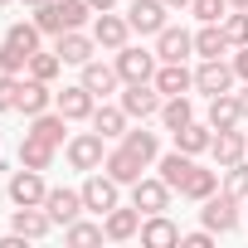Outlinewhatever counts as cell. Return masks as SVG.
Instances as JSON below:
<instances>
[{"mask_svg": "<svg viewBox=\"0 0 248 248\" xmlns=\"http://www.w3.org/2000/svg\"><path fill=\"white\" fill-rule=\"evenodd\" d=\"M25 5H44V0H25Z\"/></svg>", "mask_w": 248, "mask_h": 248, "instance_id": "48", "label": "cell"}, {"mask_svg": "<svg viewBox=\"0 0 248 248\" xmlns=\"http://www.w3.org/2000/svg\"><path fill=\"white\" fill-rule=\"evenodd\" d=\"M190 170H195V161H190V156H185V151H180V146H175V151H170V156H161V180H166V185H170V190H180V185H185V175H190Z\"/></svg>", "mask_w": 248, "mask_h": 248, "instance_id": "31", "label": "cell"}, {"mask_svg": "<svg viewBox=\"0 0 248 248\" xmlns=\"http://www.w3.org/2000/svg\"><path fill=\"white\" fill-rule=\"evenodd\" d=\"M209 151H214V161H219V166H233V161H243V156H248V137H243V132H233V127H229V132H214Z\"/></svg>", "mask_w": 248, "mask_h": 248, "instance_id": "21", "label": "cell"}, {"mask_svg": "<svg viewBox=\"0 0 248 248\" xmlns=\"http://www.w3.org/2000/svg\"><path fill=\"white\" fill-rule=\"evenodd\" d=\"M49 107H54V93H49V83H39V78L20 83V107H15V112H25V117H39V112H49Z\"/></svg>", "mask_w": 248, "mask_h": 248, "instance_id": "22", "label": "cell"}, {"mask_svg": "<svg viewBox=\"0 0 248 248\" xmlns=\"http://www.w3.org/2000/svg\"><path fill=\"white\" fill-rule=\"evenodd\" d=\"M44 195H49V185H44L39 170L25 166V170L10 175V200H15V204H44Z\"/></svg>", "mask_w": 248, "mask_h": 248, "instance_id": "14", "label": "cell"}, {"mask_svg": "<svg viewBox=\"0 0 248 248\" xmlns=\"http://www.w3.org/2000/svg\"><path fill=\"white\" fill-rule=\"evenodd\" d=\"M0 5H5V0H0Z\"/></svg>", "mask_w": 248, "mask_h": 248, "instance_id": "49", "label": "cell"}, {"mask_svg": "<svg viewBox=\"0 0 248 248\" xmlns=\"http://www.w3.org/2000/svg\"><path fill=\"white\" fill-rule=\"evenodd\" d=\"M238 122H243V112H238V97L233 93L209 97V127L214 132H229V127H238Z\"/></svg>", "mask_w": 248, "mask_h": 248, "instance_id": "23", "label": "cell"}, {"mask_svg": "<svg viewBox=\"0 0 248 248\" xmlns=\"http://www.w3.org/2000/svg\"><path fill=\"white\" fill-rule=\"evenodd\" d=\"M156 88H161V97H185L190 88H195V73L185 68V63H161L156 68V78H151Z\"/></svg>", "mask_w": 248, "mask_h": 248, "instance_id": "18", "label": "cell"}, {"mask_svg": "<svg viewBox=\"0 0 248 248\" xmlns=\"http://www.w3.org/2000/svg\"><path fill=\"white\" fill-rule=\"evenodd\" d=\"M161 122H166L170 132H180L185 122H195V107H190V97H166V102H161Z\"/></svg>", "mask_w": 248, "mask_h": 248, "instance_id": "32", "label": "cell"}, {"mask_svg": "<svg viewBox=\"0 0 248 248\" xmlns=\"http://www.w3.org/2000/svg\"><path fill=\"white\" fill-rule=\"evenodd\" d=\"M224 190H229V195H238V200H248V161L224 166Z\"/></svg>", "mask_w": 248, "mask_h": 248, "instance_id": "36", "label": "cell"}, {"mask_svg": "<svg viewBox=\"0 0 248 248\" xmlns=\"http://www.w3.org/2000/svg\"><path fill=\"white\" fill-rule=\"evenodd\" d=\"M190 49H195V34H185V30H170V25H166V30L156 34V59H161V63H185Z\"/></svg>", "mask_w": 248, "mask_h": 248, "instance_id": "13", "label": "cell"}, {"mask_svg": "<svg viewBox=\"0 0 248 248\" xmlns=\"http://www.w3.org/2000/svg\"><path fill=\"white\" fill-rule=\"evenodd\" d=\"M39 34H44L39 25H10V30H5V44H15V49H25V54L34 59V54H39Z\"/></svg>", "mask_w": 248, "mask_h": 248, "instance_id": "34", "label": "cell"}, {"mask_svg": "<svg viewBox=\"0 0 248 248\" xmlns=\"http://www.w3.org/2000/svg\"><path fill=\"white\" fill-rule=\"evenodd\" d=\"M63 132H68V117H63V112H39V117L30 122V137L54 141V146H63Z\"/></svg>", "mask_w": 248, "mask_h": 248, "instance_id": "27", "label": "cell"}, {"mask_svg": "<svg viewBox=\"0 0 248 248\" xmlns=\"http://www.w3.org/2000/svg\"><path fill=\"white\" fill-rule=\"evenodd\" d=\"M141 243H146V248H170V243H180V229H175L166 214H151V219L141 224Z\"/></svg>", "mask_w": 248, "mask_h": 248, "instance_id": "26", "label": "cell"}, {"mask_svg": "<svg viewBox=\"0 0 248 248\" xmlns=\"http://www.w3.org/2000/svg\"><path fill=\"white\" fill-rule=\"evenodd\" d=\"M54 107H59L68 122H93V107H97V97H93L83 83H73V88H59V93H54Z\"/></svg>", "mask_w": 248, "mask_h": 248, "instance_id": "7", "label": "cell"}, {"mask_svg": "<svg viewBox=\"0 0 248 248\" xmlns=\"http://www.w3.org/2000/svg\"><path fill=\"white\" fill-rule=\"evenodd\" d=\"M15 107H20V78L0 73V112H15Z\"/></svg>", "mask_w": 248, "mask_h": 248, "instance_id": "41", "label": "cell"}, {"mask_svg": "<svg viewBox=\"0 0 248 248\" xmlns=\"http://www.w3.org/2000/svg\"><path fill=\"white\" fill-rule=\"evenodd\" d=\"M122 107H127V117H156L161 112V88L156 83H127Z\"/></svg>", "mask_w": 248, "mask_h": 248, "instance_id": "10", "label": "cell"}, {"mask_svg": "<svg viewBox=\"0 0 248 248\" xmlns=\"http://www.w3.org/2000/svg\"><path fill=\"white\" fill-rule=\"evenodd\" d=\"M233 73H238V78H243V83H248V44H243V54H238V59H233Z\"/></svg>", "mask_w": 248, "mask_h": 248, "instance_id": "43", "label": "cell"}, {"mask_svg": "<svg viewBox=\"0 0 248 248\" xmlns=\"http://www.w3.org/2000/svg\"><path fill=\"white\" fill-rule=\"evenodd\" d=\"M117 83H122L117 63H97V59H88V63H83V88H88L93 97H107V93H117Z\"/></svg>", "mask_w": 248, "mask_h": 248, "instance_id": "17", "label": "cell"}, {"mask_svg": "<svg viewBox=\"0 0 248 248\" xmlns=\"http://www.w3.org/2000/svg\"><path fill=\"white\" fill-rule=\"evenodd\" d=\"M44 209H49V219H54V224H63V229H68L88 204H83V190H49V195H44Z\"/></svg>", "mask_w": 248, "mask_h": 248, "instance_id": "12", "label": "cell"}, {"mask_svg": "<svg viewBox=\"0 0 248 248\" xmlns=\"http://www.w3.org/2000/svg\"><path fill=\"white\" fill-rule=\"evenodd\" d=\"M102 141H107L102 132H78V137H68V146H63L68 166H73V170H102V161H107Z\"/></svg>", "mask_w": 248, "mask_h": 248, "instance_id": "2", "label": "cell"}, {"mask_svg": "<svg viewBox=\"0 0 248 248\" xmlns=\"http://www.w3.org/2000/svg\"><path fill=\"white\" fill-rule=\"evenodd\" d=\"M25 68H30V54H25V49H15V44H0V73H15V78H20Z\"/></svg>", "mask_w": 248, "mask_h": 248, "instance_id": "38", "label": "cell"}, {"mask_svg": "<svg viewBox=\"0 0 248 248\" xmlns=\"http://www.w3.org/2000/svg\"><path fill=\"white\" fill-rule=\"evenodd\" d=\"M166 15H170L166 0H132V5H127V25L137 34H161L166 30Z\"/></svg>", "mask_w": 248, "mask_h": 248, "instance_id": "5", "label": "cell"}, {"mask_svg": "<svg viewBox=\"0 0 248 248\" xmlns=\"http://www.w3.org/2000/svg\"><path fill=\"white\" fill-rule=\"evenodd\" d=\"M229 5H233V10H248V0H229Z\"/></svg>", "mask_w": 248, "mask_h": 248, "instance_id": "47", "label": "cell"}, {"mask_svg": "<svg viewBox=\"0 0 248 248\" xmlns=\"http://www.w3.org/2000/svg\"><path fill=\"white\" fill-rule=\"evenodd\" d=\"M93 49H97L93 34H78V30H63V34H59V59H63V63H78V68H83V63L93 59Z\"/></svg>", "mask_w": 248, "mask_h": 248, "instance_id": "20", "label": "cell"}, {"mask_svg": "<svg viewBox=\"0 0 248 248\" xmlns=\"http://www.w3.org/2000/svg\"><path fill=\"white\" fill-rule=\"evenodd\" d=\"M88 15H93L88 0H44L39 15H34V25H39L44 34H63V30H78Z\"/></svg>", "mask_w": 248, "mask_h": 248, "instance_id": "1", "label": "cell"}, {"mask_svg": "<svg viewBox=\"0 0 248 248\" xmlns=\"http://www.w3.org/2000/svg\"><path fill=\"white\" fill-rule=\"evenodd\" d=\"M190 10H195L204 25H224V15H229V0H190Z\"/></svg>", "mask_w": 248, "mask_h": 248, "instance_id": "37", "label": "cell"}, {"mask_svg": "<svg viewBox=\"0 0 248 248\" xmlns=\"http://www.w3.org/2000/svg\"><path fill=\"white\" fill-rule=\"evenodd\" d=\"M195 88H200L204 97L229 93V88H233V63H224V59H204V63H200V73H195Z\"/></svg>", "mask_w": 248, "mask_h": 248, "instance_id": "8", "label": "cell"}, {"mask_svg": "<svg viewBox=\"0 0 248 248\" xmlns=\"http://www.w3.org/2000/svg\"><path fill=\"white\" fill-rule=\"evenodd\" d=\"M224 34H229V44H233V49H243V44H248V10L224 15Z\"/></svg>", "mask_w": 248, "mask_h": 248, "instance_id": "40", "label": "cell"}, {"mask_svg": "<svg viewBox=\"0 0 248 248\" xmlns=\"http://www.w3.org/2000/svg\"><path fill=\"white\" fill-rule=\"evenodd\" d=\"M132 204H137L141 214H166V209H170V185H166L161 175H141V180L132 185Z\"/></svg>", "mask_w": 248, "mask_h": 248, "instance_id": "4", "label": "cell"}, {"mask_svg": "<svg viewBox=\"0 0 248 248\" xmlns=\"http://www.w3.org/2000/svg\"><path fill=\"white\" fill-rule=\"evenodd\" d=\"M102 170H107L117 185H137V180H141V170H146V161H141L137 151H127V146H117V151H107Z\"/></svg>", "mask_w": 248, "mask_h": 248, "instance_id": "9", "label": "cell"}, {"mask_svg": "<svg viewBox=\"0 0 248 248\" xmlns=\"http://www.w3.org/2000/svg\"><path fill=\"white\" fill-rule=\"evenodd\" d=\"M122 146H127V151H137V156H141L146 166H151V161L161 156V141H156V132H141V127H137V132H127V137H122Z\"/></svg>", "mask_w": 248, "mask_h": 248, "instance_id": "33", "label": "cell"}, {"mask_svg": "<svg viewBox=\"0 0 248 248\" xmlns=\"http://www.w3.org/2000/svg\"><path fill=\"white\" fill-rule=\"evenodd\" d=\"M93 132H102V137H127V107H93Z\"/></svg>", "mask_w": 248, "mask_h": 248, "instance_id": "30", "label": "cell"}, {"mask_svg": "<svg viewBox=\"0 0 248 248\" xmlns=\"http://www.w3.org/2000/svg\"><path fill=\"white\" fill-rule=\"evenodd\" d=\"M180 243H185V248H209V243H214V229H200V233H180Z\"/></svg>", "mask_w": 248, "mask_h": 248, "instance_id": "42", "label": "cell"}, {"mask_svg": "<svg viewBox=\"0 0 248 248\" xmlns=\"http://www.w3.org/2000/svg\"><path fill=\"white\" fill-rule=\"evenodd\" d=\"M54 141H39V137H30L25 132V141H20V166H30V170H49L54 166Z\"/></svg>", "mask_w": 248, "mask_h": 248, "instance_id": "25", "label": "cell"}, {"mask_svg": "<svg viewBox=\"0 0 248 248\" xmlns=\"http://www.w3.org/2000/svg\"><path fill=\"white\" fill-rule=\"evenodd\" d=\"M88 5H93V10H112V5H117V0H88Z\"/></svg>", "mask_w": 248, "mask_h": 248, "instance_id": "45", "label": "cell"}, {"mask_svg": "<svg viewBox=\"0 0 248 248\" xmlns=\"http://www.w3.org/2000/svg\"><path fill=\"white\" fill-rule=\"evenodd\" d=\"M83 204H88L93 214H107V209H117V180H112V175H97V170H88Z\"/></svg>", "mask_w": 248, "mask_h": 248, "instance_id": "11", "label": "cell"}, {"mask_svg": "<svg viewBox=\"0 0 248 248\" xmlns=\"http://www.w3.org/2000/svg\"><path fill=\"white\" fill-rule=\"evenodd\" d=\"M214 190H219V170H200V166H195V170L185 175V185H180V195H185V200H200V204H204Z\"/></svg>", "mask_w": 248, "mask_h": 248, "instance_id": "29", "label": "cell"}, {"mask_svg": "<svg viewBox=\"0 0 248 248\" xmlns=\"http://www.w3.org/2000/svg\"><path fill=\"white\" fill-rule=\"evenodd\" d=\"M117 73H122V83H151L156 78V54H146L137 44H122L117 49Z\"/></svg>", "mask_w": 248, "mask_h": 248, "instance_id": "3", "label": "cell"}, {"mask_svg": "<svg viewBox=\"0 0 248 248\" xmlns=\"http://www.w3.org/2000/svg\"><path fill=\"white\" fill-rule=\"evenodd\" d=\"M209 141H214V127H209V122H185V127L175 132V146H180L185 156H200V151H209Z\"/></svg>", "mask_w": 248, "mask_h": 248, "instance_id": "24", "label": "cell"}, {"mask_svg": "<svg viewBox=\"0 0 248 248\" xmlns=\"http://www.w3.org/2000/svg\"><path fill=\"white\" fill-rule=\"evenodd\" d=\"M59 68H63L59 49H54V54H44V49H39V54L30 59V78H39V83H54V78H59Z\"/></svg>", "mask_w": 248, "mask_h": 248, "instance_id": "35", "label": "cell"}, {"mask_svg": "<svg viewBox=\"0 0 248 248\" xmlns=\"http://www.w3.org/2000/svg\"><path fill=\"white\" fill-rule=\"evenodd\" d=\"M107 238V229L102 224H83V219H73L68 224V243H102Z\"/></svg>", "mask_w": 248, "mask_h": 248, "instance_id": "39", "label": "cell"}, {"mask_svg": "<svg viewBox=\"0 0 248 248\" xmlns=\"http://www.w3.org/2000/svg\"><path fill=\"white\" fill-rule=\"evenodd\" d=\"M166 5H170V10H185V5H190V0H166Z\"/></svg>", "mask_w": 248, "mask_h": 248, "instance_id": "46", "label": "cell"}, {"mask_svg": "<svg viewBox=\"0 0 248 248\" xmlns=\"http://www.w3.org/2000/svg\"><path fill=\"white\" fill-rule=\"evenodd\" d=\"M233 44H229V34H224V25H204L200 34H195V54L200 59H219V54H229Z\"/></svg>", "mask_w": 248, "mask_h": 248, "instance_id": "28", "label": "cell"}, {"mask_svg": "<svg viewBox=\"0 0 248 248\" xmlns=\"http://www.w3.org/2000/svg\"><path fill=\"white\" fill-rule=\"evenodd\" d=\"M204 229H214V233H229V229H238V195H209L204 200Z\"/></svg>", "mask_w": 248, "mask_h": 248, "instance_id": "6", "label": "cell"}, {"mask_svg": "<svg viewBox=\"0 0 248 248\" xmlns=\"http://www.w3.org/2000/svg\"><path fill=\"white\" fill-rule=\"evenodd\" d=\"M127 34H132V25L122 20V15H112V10H102V15L93 20V39H97V49H122V44H127Z\"/></svg>", "mask_w": 248, "mask_h": 248, "instance_id": "16", "label": "cell"}, {"mask_svg": "<svg viewBox=\"0 0 248 248\" xmlns=\"http://www.w3.org/2000/svg\"><path fill=\"white\" fill-rule=\"evenodd\" d=\"M10 229H15V233H25V238H44V233L54 229V219H49V209H44V204H15Z\"/></svg>", "mask_w": 248, "mask_h": 248, "instance_id": "15", "label": "cell"}, {"mask_svg": "<svg viewBox=\"0 0 248 248\" xmlns=\"http://www.w3.org/2000/svg\"><path fill=\"white\" fill-rule=\"evenodd\" d=\"M102 229H107V238H117V243H127V238H137L141 233V209L132 204V209H107V219H102Z\"/></svg>", "mask_w": 248, "mask_h": 248, "instance_id": "19", "label": "cell"}, {"mask_svg": "<svg viewBox=\"0 0 248 248\" xmlns=\"http://www.w3.org/2000/svg\"><path fill=\"white\" fill-rule=\"evenodd\" d=\"M233 97H238V112H243V122H248V88H243V93H233Z\"/></svg>", "mask_w": 248, "mask_h": 248, "instance_id": "44", "label": "cell"}]
</instances>
